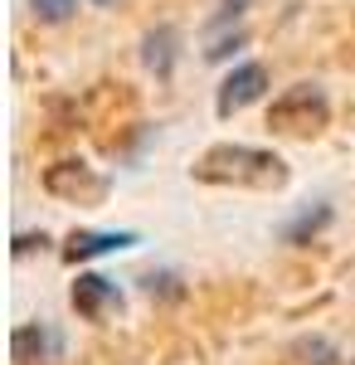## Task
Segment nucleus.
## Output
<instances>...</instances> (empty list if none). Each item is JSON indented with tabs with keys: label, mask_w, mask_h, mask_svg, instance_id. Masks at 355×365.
I'll return each instance as SVG.
<instances>
[{
	"label": "nucleus",
	"mask_w": 355,
	"mask_h": 365,
	"mask_svg": "<svg viewBox=\"0 0 355 365\" xmlns=\"http://www.w3.org/2000/svg\"><path fill=\"white\" fill-rule=\"evenodd\" d=\"M141 234L137 229H73L63 239V263H93V258H108V253H122V249H137Z\"/></svg>",
	"instance_id": "obj_5"
},
{
	"label": "nucleus",
	"mask_w": 355,
	"mask_h": 365,
	"mask_svg": "<svg viewBox=\"0 0 355 365\" xmlns=\"http://www.w3.org/2000/svg\"><path fill=\"white\" fill-rule=\"evenodd\" d=\"M29 5H34V15L44 25H68L78 15V0H29Z\"/></svg>",
	"instance_id": "obj_11"
},
{
	"label": "nucleus",
	"mask_w": 355,
	"mask_h": 365,
	"mask_svg": "<svg viewBox=\"0 0 355 365\" xmlns=\"http://www.w3.org/2000/svg\"><path fill=\"white\" fill-rule=\"evenodd\" d=\"M351 365H355V361H351Z\"/></svg>",
	"instance_id": "obj_14"
},
{
	"label": "nucleus",
	"mask_w": 355,
	"mask_h": 365,
	"mask_svg": "<svg viewBox=\"0 0 355 365\" xmlns=\"http://www.w3.org/2000/svg\"><path fill=\"white\" fill-rule=\"evenodd\" d=\"M10 356L20 365H54L63 361V331L54 322H29V327H15L10 336Z\"/></svg>",
	"instance_id": "obj_7"
},
{
	"label": "nucleus",
	"mask_w": 355,
	"mask_h": 365,
	"mask_svg": "<svg viewBox=\"0 0 355 365\" xmlns=\"http://www.w3.org/2000/svg\"><path fill=\"white\" fill-rule=\"evenodd\" d=\"M93 5H117V0H93Z\"/></svg>",
	"instance_id": "obj_13"
},
{
	"label": "nucleus",
	"mask_w": 355,
	"mask_h": 365,
	"mask_svg": "<svg viewBox=\"0 0 355 365\" xmlns=\"http://www.w3.org/2000/svg\"><path fill=\"white\" fill-rule=\"evenodd\" d=\"M263 93H268V63H258V58L234 63L229 78H224L219 93H215V113L219 117H234V113H244V108H253Z\"/></svg>",
	"instance_id": "obj_4"
},
{
	"label": "nucleus",
	"mask_w": 355,
	"mask_h": 365,
	"mask_svg": "<svg viewBox=\"0 0 355 365\" xmlns=\"http://www.w3.org/2000/svg\"><path fill=\"white\" fill-rule=\"evenodd\" d=\"M190 175L200 185H234V190H282L292 180L287 161L268 146H248V141H215L195 156Z\"/></svg>",
	"instance_id": "obj_1"
},
{
	"label": "nucleus",
	"mask_w": 355,
	"mask_h": 365,
	"mask_svg": "<svg viewBox=\"0 0 355 365\" xmlns=\"http://www.w3.org/2000/svg\"><path fill=\"white\" fill-rule=\"evenodd\" d=\"M44 244H49V234H20V239H15V253L25 258L29 249H44Z\"/></svg>",
	"instance_id": "obj_12"
},
{
	"label": "nucleus",
	"mask_w": 355,
	"mask_h": 365,
	"mask_svg": "<svg viewBox=\"0 0 355 365\" xmlns=\"http://www.w3.org/2000/svg\"><path fill=\"white\" fill-rule=\"evenodd\" d=\"M68 302L78 312L83 322H112L122 312V287L103 273H78L73 287H68Z\"/></svg>",
	"instance_id": "obj_6"
},
{
	"label": "nucleus",
	"mask_w": 355,
	"mask_h": 365,
	"mask_svg": "<svg viewBox=\"0 0 355 365\" xmlns=\"http://www.w3.org/2000/svg\"><path fill=\"white\" fill-rule=\"evenodd\" d=\"M175 29L161 25V29H151L146 39H141V58H146V68L156 73V78H170V68H175Z\"/></svg>",
	"instance_id": "obj_8"
},
{
	"label": "nucleus",
	"mask_w": 355,
	"mask_h": 365,
	"mask_svg": "<svg viewBox=\"0 0 355 365\" xmlns=\"http://www.w3.org/2000/svg\"><path fill=\"white\" fill-rule=\"evenodd\" d=\"M326 225H331V205H317V210H302L297 220L282 229V239H287V244H312Z\"/></svg>",
	"instance_id": "obj_9"
},
{
	"label": "nucleus",
	"mask_w": 355,
	"mask_h": 365,
	"mask_svg": "<svg viewBox=\"0 0 355 365\" xmlns=\"http://www.w3.org/2000/svg\"><path fill=\"white\" fill-rule=\"evenodd\" d=\"M268 127L277 137H321L331 127V98L317 83H292L268 108Z\"/></svg>",
	"instance_id": "obj_2"
},
{
	"label": "nucleus",
	"mask_w": 355,
	"mask_h": 365,
	"mask_svg": "<svg viewBox=\"0 0 355 365\" xmlns=\"http://www.w3.org/2000/svg\"><path fill=\"white\" fill-rule=\"evenodd\" d=\"M292 356H297L302 365H336V351H331V341H321V336H302L297 346H292Z\"/></svg>",
	"instance_id": "obj_10"
},
{
	"label": "nucleus",
	"mask_w": 355,
	"mask_h": 365,
	"mask_svg": "<svg viewBox=\"0 0 355 365\" xmlns=\"http://www.w3.org/2000/svg\"><path fill=\"white\" fill-rule=\"evenodd\" d=\"M39 185H44L49 200H58V205H78V210H98V205H108V195H112V180L98 166L78 161V156L44 166Z\"/></svg>",
	"instance_id": "obj_3"
}]
</instances>
